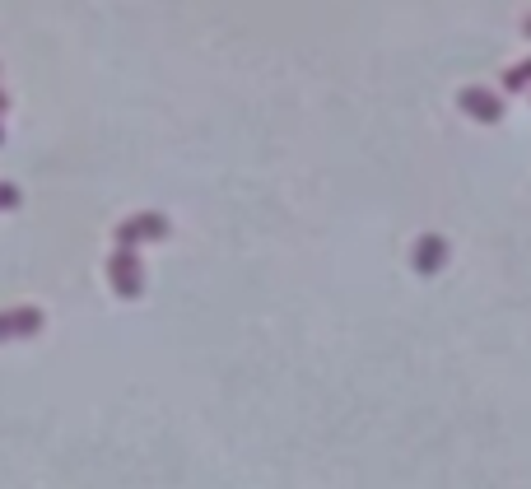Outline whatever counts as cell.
<instances>
[{"label":"cell","instance_id":"cell-1","mask_svg":"<svg viewBox=\"0 0 531 489\" xmlns=\"http://www.w3.org/2000/svg\"><path fill=\"white\" fill-rule=\"evenodd\" d=\"M168 233H173L168 215H159V210H140V215L122 219L112 238H117V247H122V252H136L140 243H164Z\"/></svg>","mask_w":531,"mask_h":489},{"label":"cell","instance_id":"cell-2","mask_svg":"<svg viewBox=\"0 0 531 489\" xmlns=\"http://www.w3.org/2000/svg\"><path fill=\"white\" fill-rule=\"evenodd\" d=\"M108 285L117 299H140L145 294V261H140V252H112L108 257Z\"/></svg>","mask_w":531,"mask_h":489},{"label":"cell","instance_id":"cell-3","mask_svg":"<svg viewBox=\"0 0 531 489\" xmlns=\"http://www.w3.org/2000/svg\"><path fill=\"white\" fill-rule=\"evenodd\" d=\"M457 108H462L471 122H485V126L504 122V98L494 94V89H480V84H471V89L457 94Z\"/></svg>","mask_w":531,"mask_h":489},{"label":"cell","instance_id":"cell-4","mask_svg":"<svg viewBox=\"0 0 531 489\" xmlns=\"http://www.w3.org/2000/svg\"><path fill=\"white\" fill-rule=\"evenodd\" d=\"M42 308H10V313H0V345L5 340H24V336H38L42 331Z\"/></svg>","mask_w":531,"mask_h":489},{"label":"cell","instance_id":"cell-5","mask_svg":"<svg viewBox=\"0 0 531 489\" xmlns=\"http://www.w3.org/2000/svg\"><path fill=\"white\" fill-rule=\"evenodd\" d=\"M410 266H415L420 275H438L443 266H448V238L424 233L420 243H415V252H410Z\"/></svg>","mask_w":531,"mask_h":489},{"label":"cell","instance_id":"cell-6","mask_svg":"<svg viewBox=\"0 0 531 489\" xmlns=\"http://www.w3.org/2000/svg\"><path fill=\"white\" fill-rule=\"evenodd\" d=\"M504 89H508V94H527V89H531V56L508 70V75H504Z\"/></svg>","mask_w":531,"mask_h":489},{"label":"cell","instance_id":"cell-7","mask_svg":"<svg viewBox=\"0 0 531 489\" xmlns=\"http://www.w3.org/2000/svg\"><path fill=\"white\" fill-rule=\"evenodd\" d=\"M19 205H24V191L14 182H0V210H19Z\"/></svg>","mask_w":531,"mask_h":489},{"label":"cell","instance_id":"cell-8","mask_svg":"<svg viewBox=\"0 0 531 489\" xmlns=\"http://www.w3.org/2000/svg\"><path fill=\"white\" fill-rule=\"evenodd\" d=\"M5 108H10V94H5V89H0V112H5Z\"/></svg>","mask_w":531,"mask_h":489},{"label":"cell","instance_id":"cell-9","mask_svg":"<svg viewBox=\"0 0 531 489\" xmlns=\"http://www.w3.org/2000/svg\"><path fill=\"white\" fill-rule=\"evenodd\" d=\"M522 33H527V38H531V19H527V24H522Z\"/></svg>","mask_w":531,"mask_h":489},{"label":"cell","instance_id":"cell-10","mask_svg":"<svg viewBox=\"0 0 531 489\" xmlns=\"http://www.w3.org/2000/svg\"><path fill=\"white\" fill-rule=\"evenodd\" d=\"M0 145H5V126H0Z\"/></svg>","mask_w":531,"mask_h":489}]
</instances>
